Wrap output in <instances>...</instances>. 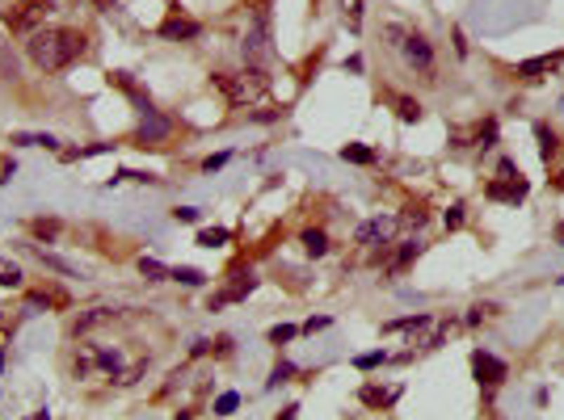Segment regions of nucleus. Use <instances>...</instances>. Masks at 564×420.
Segmentation results:
<instances>
[{
  "label": "nucleus",
  "mask_w": 564,
  "mask_h": 420,
  "mask_svg": "<svg viewBox=\"0 0 564 420\" xmlns=\"http://www.w3.org/2000/svg\"><path fill=\"white\" fill-rule=\"evenodd\" d=\"M143 370H147V362H143V358H126L118 345H97V341L76 345V374H80V379L101 374V379H110V383L131 387V383H139Z\"/></svg>",
  "instance_id": "1"
},
{
  "label": "nucleus",
  "mask_w": 564,
  "mask_h": 420,
  "mask_svg": "<svg viewBox=\"0 0 564 420\" xmlns=\"http://www.w3.org/2000/svg\"><path fill=\"white\" fill-rule=\"evenodd\" d=\"M29 59L42 67V72H63L80 50H84V38L76 29H59V25H46V29H34L29 42H25Z\"/></svg>",
  "instance_id": "2"
},
{
  "label": "nucleus",
  "mask_w": 564,
  "mask_h": 420,
  "mask_svg": "<svg viewBox=\"0 0 564 420\" xmlns=\"http://www.w3.org/2000/svg\"><path fill=\"white\" fill-rule=\"evenodd\" d=\"M215 84H219V93H223L232 105H253V101H261V97L270 93V76H265V67L219 72V76H215Z\"/></svg>",
  "instance_id": "3"
},
{
  "label": "nucleus",
  "mask_w": 564,
  "mask_h": 420,
  "mask_svg": "<svg viewBox=\"0 0 564 420\" xmlns=\"http://www.w3.org/2000/svg\"><path fill=\"white\" fill-rule=\"evenodd\" d=\"M383 34H388V42L405 55V63H409L417 76L434 80V46H430L421 34H413V29H405V25H388Z\"/></svg>",
  "instance_id": "4"
},
{
  "label": "nucleus",
  "mask_w": 564,
  "mask_h": 420,
  "mask_svg": "<svg viewBox=\"0 0 564 420\" xmlns=\"http://www.w3.org/2000/svg\"><path fill=\"white\" fill-rule=\"evenodd\" d=\"M240 50H244V63H249V67H265V63L274 59V38H270V8H265V4H257V8H253V17H249V29H244V42H240Z\"/></svg>",
  "instance_id": "5"
},
{
  "label": "nucleus",
  "mask_w": 564,
  "mask_h": 420,
  "mask_svg": "<svg viewBox=\"0 0 564 420\" xmlns=\"http://www.w3.org/2000/svg\"><path fill=\"white\" fill-rule=\"evenodd\" d=\"M501 181H493L489 185V198H497V202H523L527 198V181L518 177V168L510 164V160H501Z\"/></svg>",
  "instance_id": "6"
},
{
  "label": "nucleus",
  "mask_w": 564,
  "mask_h": 420,
  "mask_svg": "<svg viewBox=\"0 0 564 420\" xmlns=\"http://www.w3.org/2000/svg\"><path fill=\"white\" fill-rule=\"evenodd\" d=\"M396 227H400V219H396V215H375V219L358 223L354 240H358V244H367V248H375V244H388V240L396 236Z\"/></svg>",
  "instance_id": "7"
},
{
  "label": "nucleus",
  "mask_w": 564,
  "mask_h": 420,
  "mask_svg": "<svg viewBox=\"0 0 564 420\" xmlns=\"http://www.w3.org/2000/svg\"><path fill=\"white\" fill-rule=\"evenodd\" d=\"M46 13H55V8H51V0H17V4H13V13H8V25H13V29H29V34H34V29H42L38 21H42Z\"/></svg>",
  "instance_id": "8"
},
{
  "label": "nucleus",
  "mask_w": 564,
  "mask_h": 420,
  "mask_svg": "<svg viewBox=\"0 0 564 420\" xmlns=\"http://www.w3.org/2000/svg\"><path fill=\"white\" fill-rule=\"evenodd\" d=\"M472 370H476L480 387H489V391H493V387H501V383H506V374H510V370H506V362H501V358H493V353H485V349H476V353H472Z\"/></svg>",
  "instance_id": "9"
},
{
  "label": "nucleus",
  "mask_w": 564,
  "mask_h": 420,
  "mask_svg": "<svg viewBox=\"0 0 564 420\" xmlns=\"http://www.w3.org/2000/svg\"><path fill=\"white\" fill-rule=\"evenodd\" d=\"M169 130H173V122H169L160 109H147V114H143V122H139V135H135V139L147 147V143H160V139H169Z\"/></svg>",
  "instance_id": "10"
},
{
  "label": "nucleus",
  "mask_w": 564,
  "mask_h": 420,
  "mask_svg": "<svg viewBox=\"0 0 564 420\" xmlns=\"http://www.w3.org/2000/svg\"><path fill=\"white\" fill-rule=\"evenodd\" d=\"M253 286H257V278H253L249 269H240V273H236V282H232L228 290H219V294L211 299V311H219L223 303H240V299H249V294H253Z\"/></svg>",
  "instance_id": "11"
},
{
  "label": "nucleus",
  "mask_w": 564,
  "mask_h": 420,
  "mask_svg": "<svg viewBox=\"0 0 564 420\" xmlns=\"http://www.w3.org/2000/svg\"><path fill=\"white\" fill-rule=\"evenodd\" d=\"M560 63H564V50H552V55H535V59H523V63H518V76H523V80H539V76L556 72Z\"/></svg>",
  "instance_id": "12"
},
{
  "label": "nucleus",
  "mask_w": 564,
  "mask_h": 420,
  "mask_svg": "<svg viewBox=\"0 0 564 420\" xmlns=\"http://www.w3.org/2000/svg\"><path fill=\"white\" fill-rule=\"evenodd\" d=\"M198 34H202V25L190 21V17H181L177 8L160 21V38H181V42H185V38H198Z\"/></svg>",
  "instance_id": "13"
},
{
  "label": "nucleus",
  "mask_w": 564,
  "mask_h": 420,
  "mask_svg": "<svg viewBox=\"0 0 564 420\" xmlns=\"http://www.w3.org/2000/svg\"><path fill=\"white\" fill-rule=\"evenodd\" d=\"M114 320H118L114 307H88V311L76 320V337H84V332H93V328H101V324H114Z\"/></svg>",
  "instance_id": "14"
},
{
  "label": "nucleus",
  "mask_w": 564,
  "mask_h": 420,
  "mask_svg": "<svg viewBox=\"0 0 564 420\" xmlns=\"http://www.w3.org/2000/svg\"><path fill=\"white\" fill-rule=\"evenodd\" d=\"M29 252H34L46 269H55V273H63V278H80V269H76L72 261H63V257H55V252H46V248H38V244H29Z\"/></svg>",
  "instance_id": "15"
},
{
  "label": "nucleus",
  "mask_w": 564,
  "mask_h": 420,
  "mask_svg": "<svg viewBox=\"0 0 564 420\" xmlns=\"http://www.w3.org/2000/svg\"><path fill=\"white\" fill-rule=\"evenodd\" d=\"M13 143H17V147H46V151H55V147H59V139H55V135H38V130H17V135H13Z\"/></svg>",
  "instance_id": "16"
},
{
  "label": "nucleus",
  "mask_w": 564,
  "mask_h": 420,
  "mask_svg": "<svg viewBox=\"0 0 564 420\" xmlns=\"http://www.w3.org/2000/svg\"><path fill=\"white\" fill-rule=\"evenodd\" d=\"M396 395H400L396 387H362V391H358V400H362V404H371V408H388Z\"/></svg>",
  "instance_id": "17"
},
{
  "label": "nucleus",
  "mask_w": 564,
  "mask_h": 420,
  "mask_svg": "<svg viewBox=\"0 0 564 420\" xmlns=\"http://www.w3.org/2000/svg\"><path fill=\"white\" fill-rule=\"evenodd\" d=\"M139 273H143L147 282H169V278H173V269H169L164 261H156V257H139Z\"/></svg>",
  "instance_id": "18"
},
{
  "label": "nucleus",
  "mask_w": 564,
  "mask_h": 420,
  "mask_svg": "<svg viewBox=\"0 0 564 420\" xmlns=\"http://www.w3.org/2000/svg\"><path fill=\"white\" fill-rule=\"evenodd\" d=\"M341 160H350V164H375L379 151H375V147H362V143H346V147H341Z\"/></svg>",
  "instance_id": "19"
},
{
  "label": "nucleus",
  "mask_w": 564,
  "mask_h": 420,
  "mask_svg": "<svg viewBox=\"0 0 564 420\" xmlns=\"http://www.w3.org/2000/svg\"><path fill=\"white\" fill-rule=\"evenodd\" d=\"M535 139H539V156L552 164V156H556V135H552V126L539 122V126H535Z\"/></svg>",
  "instance_id": "20"
},
{
  "label": "nucleus",
  "mask_w": 564,
  "mask_h": 420,
  "mask_svg": "<svg viewBox=\"0 0 564 420\" xmlns=\"http://www.w3.org/2000/svg\"><path fill=\"white\" fill-rule=\"evenodd\" d=\"M303 252L308 257H324L329 252V236L324 231H303Z\"/></svg>",
  "instance_id": "21"
},
{
  "label": "nucleus",
  "mask_w": 564,
  "mask_h": 420,
  "mask_svg": "<svg viewBox=\"0 0 564 420\" xmlns=\"http://www.w3.org/2000/svg\"><path fill=\"white\" fill-rule=\"evenodd\" d=\"M417 248H421L417 240H405V244H400V252H396V261H392V273H405V269L413 265V257H417Z\"/></svg>",
  "instance_id": "22"
},
{
  "label": "nucleus",
  "mask_w": 564,
  "mask_h": 420,
  "mask_svg": "<svg viewBox=\"0 0 564 420\" xmlns=\"http://www.w3.org/2000/svg\"><path fill=\"white\" fill-rule=\"evenodd\" d=\"M0 286H21V265L0 257Z\"/></svg>",
  "instance_id": "23"
},
{
  "label": "nucleus",
  "mask_w": 564,
  "mask_h": 420,
  "mask_svg": "<svg viewBox=\"0 0 564 420\" xmlns=\"http://www.w3.org/2000/svg\"><path fill=\"white\" fill-rule=\"evenodd\" d=\"M173 282H181V286H202V282H206V273H202V269L181 265V269H173Z\"/></svg>",
  "instance_id": "24"
},
{
  "label": "nucleus",
  "mask_w": 564,
  "mask_h": 420,
  "mask_svg": "<svg viewBox=\"0 0 564 420\" xmlns=\"http://www.w3.org/2000/svg\"><path fill=\"white\" fill-rule=\"evenodd\" d=\"M198 244L202 248H219V244H228V231L223 227H206V231H198Z\"/></svg>",
  "instance_id": "25"
},
{
  "label": "nucleus",
  "mask_w": 564,
  "mask_h": 420,
  "mask_svg": "<svg viewBox=\"0 0 564 420\" xmlns=\"http://www.w3.org/2000/svg\"><path fill=\"white\" fill-rule=\"evenodd\" d=\"M236 408H240V395H236V391H223V395L215 400V416H232Z\"/></svg>",
  "instance_id": "26"
},
{
  "label": "nucleus",
  "mask_w": 564,
  "mask_h": 420,
  "mask_svg": "<svg viewBox=\"0 0 564 420\" xmlns=\"http://www.w3.org/2000/svg\"><path fill=\"white\" fill-rule=\"evenodd\" d=\"M396 105H400V118H405V122H417V118H421V105H417L413 97H396Z\"/></svg>",
  "instance_id": "27"
},
{
  "label": "nucleus",
  "mask_w": 564,
  "mask_h": 420,
  "mask_svg": "<svg viewBox=\"0 0 564 420\" xmlns=\"http://www.w3.org/2000/svg\"><path fill=\"white\" fill-rule=\"evenodd\" d=\"M388 362V353L383 349H375V353H362V358H354V366L358 370H375V366H383Z\"/></svg>",
  "instance_id": "28"
},
{
  "label": "nucleus",
  "mask_w": 564,
  "mask_h": 420,
  "mask_svg": "<svg viewBox=\"0 0 564 420\" xmlns=\"http://www.w3.org/2000/svg\"><path fill=\"white\" fill-rule=\"evenodd\" d=\"M341 4H346V25L358 29L362 25V0H341Z\"/></svg>",
  "instance_id": "29"
},
{
  "label": "nucleus",
  "mask_w": 564,
  "mask_h": 420,
  "mask_svg": "<svg viewBox=\"0 0 564 420\" xmlns=\"http://www.w3.org/2000/svg\"><path fill=\"white\" fill-rule=\"evenodd\" d=\"M228 160H232V151H215V156H206V160H202V172H219Z\"/></svg>",
  "instance_id": "30"
},
{
  "label": "nucleus",
  "mask_w": 564,
  "mask_h": 420,
  "mask_svg": "<svg viewBox=\"0 0 564 420\" xmlns=\"http://www.w3.org/2000/svg\"><path fill=\"white\" fill-rule=\"evenodd\" d=\"M295 332H299L295 324H278V328H270V341H274V345H282V341H291Z\"/></svg>",
  "instance_id": "31"
},
{
  "label": "nucleus",
  "mask_w": 564,
  "mask_h": 420,
  "mask_svg": "<svg viewBox=\"0 0 564 420\" xmlns=\"http://www.w3.org/2000/svg\"><path fill=\"white\" fill-rule=\"evenodd\" d=\"M291 374H295V366H291V362H278V366H274V374H270V387H278V383H287Z\"/></svg>",
  "instance_id": "32"
},
{
  "label": "nucleus",
  "mask_w": 564,
  "mask_h": 420,
  "mask_svg": "<svg viewBox=\"0 0 564 420\" xmlns=\"http://www.w3.org/2000/svg\"><path fill=\"white\" fill-rule=\"evenodd\" d=\"M447 227L455 231V227H464V202H455L451 210H447Z\"/></svg>",
  "instance_id": "33"
},
{
  "label": "nucleus",
  "mask_w": 564,
  "mask_h": 420,
  "mask_svg": "<svg viewBox=\"0 0 564 420\" xmlns=\"http://www.w3.org/2000/svg\"><path fill=\"white\" fill-rule=\"evenodd\" d=\"M173 219H177V223H198V210H194V206H177Z\"/></svg>",
  "instance_id": "34"
},
{
  "label": "nucleus",
  "mask_w": 564,
  "mask_h": 420,
  "mask_svg": "<svg viewBox=\"0 0 564 420\" xmlns=\"http://www.w3.org/2000/svg\"><path fill=\"white\" fill-rule=\"evenodd\" d=\"M329 324H333L329 316H316V320H308V324H303V332H320V328H329Z\"/></svg>",
  "instance_id": "35"
},
{
  "label": "nucleus",
  "mask_w": 564,
  "mask_h": 420,
  "mask_svg": "<svg viewBox=\"0 0 564 420\" xmlns=\"http://www.w3.org/2000/svg\"><path fill=\"white\" fill-rule=\"evenodd\" d=\"M253 118H257V122H274V118H282V114H278V109H257Z\"/></svg>",
  "instance_id": "36"
},
{
  "label": "nucleus",
  "mask_w": 564,
  "mask_h": 420,
  "mask_svg": "<svg viewBox=\"0 0 564 420\" xmlns=\"http://www.w3.org/2000/svg\"><path fill=\"white\" fill-rule=\"evenodd\" d=\"M34 231H38V236H55L59 227H55V223H34Z\"/></svg>",
  "instance_id": "37"
},
{
  "label": "nucleus",
  "mask_w": 564,
  "mask_h": 420,
  "mask_svg": "<svg viewBox=\"0 0 564 420\" xmlns=\"http://www.w3.org/2000/svg\"><path fill=\"white\" fill-rule=\"evenodd\" d=\"M215 353H232V337H219L215 341Z\"/></svg>",
  "instance_id": "38"
},
{
  "label": "nucleus",
  "mask_w": 564,
  "mask_h": 420,
  "mask_svg": "<svg viewBox=\"0 0 564 420\" xmlns=\"http://www.w3.org/2000/svg\"><path fill=\"white\" fill-rule=\"evenodd\" d=\"M29 420H51V416H46V412H38V416H29Z\"/></svg>",
  "instance_id": "39"
},
{
  "label": "nucleus",
  "mask_w": 564,
  "mask_h": 420,
  "mask_svg": "<svg viewBox=\"0 0 564 420\" xmlns=\"http://www.w3.org/2000/svg\"><path fill=\"white\" fill-rule=\"evenodd\" d=\"M0 366H4V349H0Z\"/></svg>",
  "instance_id": "40"
},
{
  "label": "nucleus",
  "mask_w": 564,
  "mask_h": 420,
  "mask_svg": "<svg viewBox=\"0 0 564 420\" xmlns=\"http://www.w3.org/2000/svg\"><path fill=\"white\" fill-rule=\"evenodd\" d=\"M177 420H190V416H177Z\"/></svg>",
  "instance_id": "41"
},
{
  "label": "nucleus",
  "mask_w": 564,
  "mask_h": 420,
  "mask_svg": "<svg viewBox=\"0 0 564 420\" xmlns=\"http://www.w3.org/2000/svg\"><path fill=\"white\" fill-rule=\"evenodd\" d=\"M560 240H564V227H560Z\"/></svg>",
  "instance_id": "42"
},
{
  "label": "nucleus",
  "mask_w": 564,
  "mask_h": 420,
  "mask_svg": "<svg viewBox=\"0 0 564 420\" xmlns=\"http://www.w3.org/2000/svg\"><path fill=\"white\" fill-rule=\"evenodd\" d=\"M560 105H564V97H560Z\"/></svg>",
  "instance_id": "43"
}]
</instances>
